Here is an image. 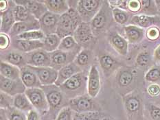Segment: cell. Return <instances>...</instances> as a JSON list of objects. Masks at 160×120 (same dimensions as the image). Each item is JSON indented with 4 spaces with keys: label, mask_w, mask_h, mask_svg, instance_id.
I'll return each instance as SVG.
<instances>
[{
    "label": "cell",
    "mask_w": 160,
    "mask_h": 120,
    "mask_svg": "<svg viewBox=\"0 0 160 120\" xmlns=\"http://www.w3.org/2000/svg\"><path fill=\"white\" fill-rule=\"evenodd\" d=\"M82 22L77 10L70 8L67 12L61 15L56 34L61 38L72 36L78 26Z\"/></svg>",
    "instance_id": "obj_1"
},
{
    "label": "cell",
    "mask_w": 160,
    "mask_h": 120,
    "mask_svg": "<svg viewBox=\"0 0 160 120\" xmlns=\"http://www.w3.org/2000/svg\"><path fill=\"white\" fill-rule=\"evenodd\" d=\"M25 57L27 65L29 66L36 67H50L51 59L50 53L47 52L43 49L34 50L27 53Z\"/></svg>",
    "instance_id": "obj_6"
},
{
    "label": "cell",
    "mask_w": 160,
    "mask_h": 120,
    "mask_svg": "<svg viewBox=\"0 0 160 120\" xmlns=\"http://www.w3.org/2000/svg\"><path fill=\"white\" fill-rule=\"evenodd\" d=\"M16 23L14 17L13 10L8 9L4 12H1V32L6 34L10 32L13 26Z\"/></svg>",
    "instance_id": "obj_21"
},
{
    "label": "cell",
    "mask_w": 160,
    "mask_h": 120,
    "mask_svg": "<svg viewBox=\"0 0 160 120\" xmlns=\"http://www.w3.org/2000/svg\"><path fill=\"white\" fill-rule=\"evenodd\" d=\"M42 89L46 94L50 109H55L62 104V94L61 89L57 85L42 86Z\"/></svg>",
    "instance_id": "obj_11"
},
{
    "label": "cell",
    "mask_w": 160,
    "mask_h": 120,
    "mask_svg": "<svg viewBox=\"0 0 160 120\" xmlns=\"http://www.w3.org/2000/svg\"><path fill=\"white\" fill-rule=\"evenodd\" d=\"M114 19L116 22L120 24H124L127 22L128 15V14L119 8H115L113 10Z\"/></svg>",
    "instance_id": "obj_36"
},
{
    "label": "cell",
    "mask_w": 160,
    "mask_h": 120,
    "mask_svg": "<svg viewBox=\"0 0 160 120\" xmlns=\"http://www.w3.org/2000/svg\"><path fill=\"white\" fill-rule=\"evenodd\" d=\"M75 120H100V114L98 111L83 113H76Z\"/></svg>",
    "instance_id": "obj_35"
},
{
    "label": "cell",
    "mask_w": 160,
    "mask_h": 120,
    "mask_svg": "<svg viewBox=\"0 0 160 120\" xmlns=\"http://www.w3.org/2000/svg\"><path fill=\"white\" fill-rule=\"evenodd\" d=\"M100 80L99 71L96 66L93 65L90 68L88 78V92L89 97L96 98L99 94Z\"/></svg>",
    "instance_id": "obj_12"
},
{
    "label": "cell",
    "mask_w": 160,
    "mask_h": 120,
    "mask_svg": "<svg viewBox=\"0 0 160 120\" xmlns=\"http://www.w3.org/2000/svg\"><path fill=\"white\" fill-rule=\"evenodd\" d=\"M78 54L77 52H69L59 50L51 52L50 53L51 59L50 67L57 71L60 70L61 68L74 62Z\"/></svg>",
    "instance_id": "obj_5"
},
{
    "label": "cell",
    "mask_w": 160,
    "mask_h": 120,
    "mask_svg": "<svg viewBox=\"0 0 160 120\" xmlns=\"http://www.w3.org/2000/svg\"><path fill=\"white\" fill-rule=\"evenodd\" d=\"M81 71V67H80L77 64H76L74 61L72 62V63L61 68L60 70H58V78L55 85L60 87L61 84L72 78L73 75Z\"/></svg>",
    "instance_id": "obj_14"
},
{
    "label": "cell",
    "mask_w": 160,
    "mask_h": 120,
    "mask_svg": "<svg viewBox=\"0 0 160 120\" xmlns=\"http://www.w3.org/2000/svg\"><path fill=\"white\" fill-rule=\"evenodd\" d=\"M25 94L29 99L33 107L39 112L44 113L48 111V108H50L46 94L42 89L26 88Z\"/></svg>",
    "instance_id": "obj_4"
},
{
    "label": "cell",
    "mask_w": 160,
    "mask_h": 120,
    "mask_svg": "<svg viewBox=\"0 0 160 120\" xmlns=\"http://www.w3.org/2000/svg\"><path fill=\"white\" fill-rule=\"evenodd\" d=\"M29 66V65H28ZM31 70L37 74L42 86L55 84L58 78V71L51 67H36L29 66Z\"/></svg>",
    "instance_id": "obj_7"
},
{
    "label": "cell",
    "mask_w": 160,
    "mask_h": 120,
    "mask_svg": "<svg viewBox=\"0 0 160 120\" xmlns=\"http://www.w3.org/2000/svg\"><path fill=\"white\" fill-rule=\"evenodd\" d=\"M73 36L80 46L89 43L93 39L91 25L89 23L82 22L76 30Z\"/></svg>",
    "instance_id": "obj_13"
},
{
    "label": "cell",
    "mask_w": 160,
    "mask_h": 120,
    "mask_svg": "<svg viewBox=\"0 0 160 120\" xmlns=\"http://www.w3.org/2000/svg\"><path fill=\"white\" fill-rule=\"evenodd\" d=\"M147 36L148 39H158L159 36V31L156 27H152V28L149 29L147 33Z\"/></svg>",
    "instance_id": "obj_49"
},
{
    "label": "cell",
    "mask_w": 160,
    "mask_h": 120,
    "mask_svg": "<svg viewBox=\"0 0 160 120\" xmlns=\"http://www.w3.org/2000/svg\"><path fill=\"white\" fill-rule=\"evenodd\" d=\"M148 94L152 96H156L160 94V87L158 84H152L148 88Z\"/></svg>",
    "instance_id": "obj_48"
},
{
    "label": "cell",
    "mask_w": 160,
    "mask_h": 120,
    "mask_svg": "<svg viewBox=\"0 0 160 120\" xmlns=\"http://www.w3.org/2000/svg\"><path fill=\"white\" fill-rule=\"evenodd\" d=\"M1 108H8L10 107H12V105H13L14 98H11V95L6 94L1 91Z\"/></svg>",
    "instance_id": "obj_40"
},
{
    "label": "cell",
    "mask_w": 160,
    "mask_h": 120,
    "mask_svg": "<svg viewBox=\"0 0 160 120\" xmlns=\"http://www.w3.org/2000/svg\"><path fill=\"white\" fill-rule=\"evenodd\" d=\"M116 61L109 55H103L100 58V65L102 70L105 71H109L113 67Z\"/></svg>",
    "instance_id": "obj_34"
},
{
    "label": "cell",
    "mask_w": 160,
    "mask_h": 120,
    "mask_svg": "<svg viewBox=\"0 0 160 120\" xmlns=\"http://www.w3.org/2000/svg\"><path fill=\"white\" fill-rule=\"evenodd\" d=\"M41 29L39 21L34 19L29 22H16L10 32L11 36H18L21 34L33 30H39Z\"/></svg>",
    "instance_id": "obj_15"
},
{
    "label": "cell",
    "mask_w": 160,
    "mask_h": 120,
    "mask_svg": "<svg viewBox=\"0 0 160 120\" xmlns=\"http://www.w3.org/2000/svg\"><path fill=\"white\" fill-rule=\"evenodd\" d=\"M81 46L78 44L73 36H66L61 39L60 46L58 47L59 50L69 51V52H80Z\"/></svg>",
    "instance_id": "obj_23"
},
{
    "label": "cell",
    "mask_w": 160,
    "mask_h": 120,
    "mask_svg": "<svg viewBox=\"0 0 160 120\" xmlns=\"http://www.w3.org/2000/svg\"><path fill=\"white\" fill-rule=\"evenodd\" d=\"M4 59L6 60V63H8L10 65H15V66L23 68L27 66V62L26 57H24L23 55L17 52H9L7 54Z\"/></svg>",
    "instance_id": "obj_28"
},
{
    "label": "cell",
    "mask_w": 160,
    "mask_h": 120,
    "mask_svg": "<svg viewBox=\"0 0 160 120\" xmlns=\"http://www.w3.org/2000/svg\"><path fill=\"white\" fill-rule=\"evenodd\" d=\"M10 39L9 36L6 34L1 33L0 35V48L1 50H5L9 46Z\"/></svg>",
    "instance_id": "obj_43"
},
{
    "label": "cell",
    "mask_w": 160,
    "mask_h": 120,
    "mask_svg": "<svg viewBox=\"0 0 160 120\" xmlns=\"http://www.w3.org/2000/svg\"><path fill=\"white\" fill-rule=\"evenodd\" d=\"M155 22V17L147 15H136L132 19V22L143 27H150Z\"/></svg>",
    "instance_id": "obj_32"
},
{
    "label": "cell",
    "mask_w": 160,
    "mask_h": 120,
    "mask_svg": "<svg viewBox=\"0 0 160 120\" xmlns=\"http://www.w3.org/2000/svg\"><path fill=\"white\" fill-rule=\"evenodd\" d=\"M0 70L1 75L6 78L13 80H18L21 79V70L15 65L2 61Z\"/></svg>",
    "instance_id": "obj_19"
},
{
    "label": "cell",
    "mask_w": 160,
    "mask_h": 120,
    "mask_svg": "<svg viewBox=\"0 0 160 120\" xmlns=\"http://www.w3.org/2000/svg\"><path fill=\"white\" fill-rule=\"evenodd\" d=\"M140 102L139 99L135 97L128 98L126 101V107L128 111L133 113L137 111L140 108Z\"/></svg>",
    "instance_id": "obj_39"
},
{
    "label": "cell",
    "mask_w": 160,
    "mask_h": 120,
    "mask_svg": "<svg viewBox=\"0 0 160 120\" xmlns=\"http://www.w3.org/2000/svg\"><path fill=\"white\" fill-rule=\"evenodd\" d=\"M13 46L17 50L23 52L29 53L31 51L40 50L43 47V41H28L15 39L13 41Z\"/></svg>",
    "instance_id": "obj_17"
},
{
    "label": "cell",
    "mask_w": 160,
    "mask_h": 120,
    "mask_svg": "<svg viewBox=\"0 0 160 120\" xmlns=\"http://www.w3.org/2000/svg\"><path fill=\"white\" fill-rule=\"evenodd\" d=\"M41 2L46 5L48 11L56 15H63L70 8L68 3V2L64 0H43Z\"/></svg>",
    "instance_id": "obj_18"
},
{
    "label": "cell",
    "mask_w": 160,
    "mask_h": 120,
    "mask_svg": "<svg viewBox=\"0 0 160 120\" xmlns=\"http://www.w3.org/2000/svg\"><path fill=\"white\" fill-rule=\"evenodd\" d=\"M155 2L152 1H141V4L142 6V11L145 12H150L151 11H153L154 5L152 3H154Z\"/></svg>",
    "instance_id": "obj_44"
},
{
    "label": "cell",
    "mask_w": 160,
    "mask_h": 120,
    "mask_svg": "<svg viewBox=\"0 0 160 120\" xmlns=\"http://www.w3.org/2000/svg\"><path fill=\"white\" fill-rule=\"evenodd\" d=\"M87 84V77L83 72L73 75L60 87L62 93L71 99L81 96L85 91Z\"/></svg>",
    "instance_id": "obj_2"
},
{
    "label": "cell",
    "mask_w": 160,
    "mask_h": 120,
    "mask_svg": "<svg viewBox=\"0 0 160 120\" xmlns=\"http://www.w3.org/2000/svg\"><path fill=\"white\" fill-rule=\"evenodd\" d=\"M155 56L156 59L160 60V46L157 48V50H155Z\"/></svg>",
    "instance_id": "obj_51"
},
{
    "label": "cell",
    "mask_w": 160,
    "mask_h": 120,
    "mask_svg": "<svg viewBox=\"0 0 160 120\" xmlns=\"http://www.w3.org/2000/svg\"><path fill=\"white\" fill-rule=\"evenodd\" d=\"M7 1H3V0H2L0 2V10L1 12H4L6 11V10L7 9V6H8V4H7Z\"/></svg>",
    "instance_id": "obj_50"
},
{
    "label": "cell",
    "mask_w": 160,
    "mask_h": 120,
    "mask_svg": "<svg viewBox=\"0 0 160 120\" xmlns=\"http://www.w3.org/2000/svg\"><path fill=\"white\" fill-rule=\"evenodd\" d=\"M155 3H158V6L159 7V8H160V1H155Z\"/></svg>",
    "instance_id": "obj_52"
},
{
    "label": "cell",
    "mask_w": 160,
    "mask_h": 120,
    "mask_svg": "<svg viewBox=\"0 0 160 120\" xmlns=\"http://www.w3.org/2000/svg\"><path fill=\"white\" fill-rule=\"evenodd\" d=\"M100 0H81L78 1L76 10L81 16L83 22L89 23L94 18L102 6Z\"/></svg>",
    "instance_id": "obj_3"
},
{
    "label": "cell",
    "mask_w": 160,
    "mask_h": 120,
    "mask_svg": "<svg viewBox=\"0 0 160 120\" xmlns=\"http://www.w3.org/2000/svg\"><path fill=\"white\" fill-rule=\"evenodd\" d=\"M45 34L41 30H33L21 34L16 36V39H22L28 41H41L43 40Z\"/></svg>",
    "instance_id": "obj_30"
},
{
    "label": "cell",
    "mask_w": 160,
    "mask_h": 120,
    "mask_svg": "<svg viewBox=\"0 0 160 120\" xmlns=\"http://www.w3.org/2000/svg\"><path fill=\"white\" fill-rule=\"evenodd\" d=\"M14 17H15L16 22H29L36 19L31 15L25 6H15L13 10Z\"/></svg>",
    "instance_id": "obj_26"
},
{
    "label": "cell",
    "mask_w": 160,
    "mask_h": 120,
    "mask_svg": "<svg viewBox=\"0 0 160 120\" xmlns=\"http://www.w3.org/2000/svg\"><path fill=\"white\" fill-rule=\"evenodd\" d=\"M0 88L1 91L11 96L25 93L26 89L21 79L18 80H13L3 77L2 75L0 77Z\"/></svg>",
    "instance_id": "obj_9"
},
{
    "label": "cell",
    "mask_w": 160,
    "mask_h": 120,
    "mask_svg": "<svg viewBox=\"0 0 160 120\" xmlns=\"http://www.w3.org/2000/svg\"><path fill=\"white\" fill-rule=\"evenodd\" d=\"M69 107L77 113L96 111L95 104L92 98L81 95L69 100Z\"/></svg>",
    "instance_id": "obj_8"
},
{
    "label": "cell",
    "mask_w": 160,
    "mask_h": 120,
    "mask_svg": "<svg viewBox=\"0 0 160 120\" xmlns=\"http://www.w3.org/2000/svg\"><path fill=\"white\" fill-rule=\"evenodd\" d=\"M21 80L27 88H40L42 87L37 74L28 65L21 69Z\"/></svg>",
    "instance_id": "obj_16"
},
{
    "label": "cell",
    "mask_w": 160,
    "mask_h": 120,
    "mask_svg": "<svg viewBox=\"0 0 160 120\" xmlns=\"http://www.w3.org/2000/svg\"><path fill=\"white\" fill-rule=\"evenodd\" d=\"M61 42V39L57 34H48L45 36L43 40V50L48 53L53 52L57 50Z\"/></svg>",
    "instance_id": "obj_22"
},
{
    "label": "cell",
    "mask_w": 160,
    "mask_h": 120,
    "mask_svg": "<svg viewBox=\"0 0 160 120\" xmlns=\"http://www.w3.org/2000/svg\"><path fill=\"white\" fill-rule=\"evenodd\" d=\"M128 3V8L131 10V11H138L141 8V1H129Z\"/></svg>",
    "instance_id": "obj_47"
},
{
    "label": "cell",
    "mask_w": 160,
    "mask_h": 120,
    "mask_svg": "<svg viewBox=\"0 0 160 120\" xmlns=\"http://www.w3.org/2000/svg\"><path fill=\"white\" fill-rule=\"evenodd\" d=\"M133 75L131 72L128 71H124L120 74L119 78H118V82L119 84L122 86V87H126L128 86L133 80Z\"/></svg>",
    "instance_id": "obj_37"
},
{
    "label": "cell",
    "mask_w": 160,
    "mask_h": 120,
    "mask_svg": "<svg viewBox=\"0 0 160 120\" xmlns=\"http://www.w3.org/2000/svg\"><path fill=\"white\" fill-rule=\"evenodd\" d=\"M107 15L104 8H101L91 22L92 30L99 31L103 29L107 23Z\"/></svg>",
    "instance_id": "obj_29"
},
{
    "label": "cell",
    "mask_w": 160,
    "mask_h": 120,
    "mask_svg": "<svg viewBox=\"0 0 160 120\" xmlns=\"http://www.w3.org/2000/svg\"><path fill=\"white\" fill-rule=\"evenodd\" d=\"M5 114L8 120H27L26 116L24 113L15 107L6 108Z\"/></svg>",
    "instance_id": "obj_33"
},
{
    "label": "cell",
    "mask_w": 160,
    "mask_h": 120,
    "mask_svg": "<svg viewBox=\"0 0 160 120\" xmlns=\"http://www.w3.org/2000/svg\"><path fill=\"white\" fill-rule=\"evenodd\" d=\"M146 80L149 82H155L160 78V70L157 68H153L146 74Z\"/></svg>",
    "instance_id": "obj_41"
},
{
    "label": "cell",
    "mask_w": 160,
    "mask_h": 120,
    "mask_svg": "<svg viewBox=\"0 0 160 120\" xmlns=\"http://www.w3.org/2000/svg\"><path fill=\"white\" fill-rule=\"evenodd\" d=\"M60 17L61 15L48 11L39 20L41 30L45 34V35L56 34Z\"/></svg>",
    "instance_id": "obj_10"
},
{
    "label": "cell",
    "mask_w": 160,
    "mask_h": 120,
    "mask_svg": "<svg viewBox=\"0 0 160 120\" xmlns=\"http://www.w3.org/2000/svg\"><path fill=\"white\" fill-rule=\"evenodd\" d=\"M127 37L131 43H137L140 41L144 35V31L139 27L128 26L124 27Z\"/></svg>",
    "instance_id": "obj_27"
},
{
    "label": "cell",
    "mask_w": 160,
    "mask_h": 120,
    "mask_svg": "<svg viewBox=\"0 0 160 120\" xmlns=\"http://www.w3.org/2000/svg\"><path fill=\"white\" fill-rule=\"evenodd\" d=\"M102 120H111V119H108V118H105V119H102Z\"/></svg>",
    "instance_id": "obj_53"
},
{
    "label": "cell",
    "mask_w": 160,
    "mask_h": 120,
    "mask_svg": "<svg viewBox=\"0 0 160 120\" xmlns=\"http://www.w3.org/2000/svg\"><path fill=\"white\" fill-rule=\"evenodd\" d=\"M27 120H40V115L35 109H32L27 113Z\"/></svg>",
    "instance_id": "obj_46"
},
{
    "label": "cell",
    "mask_w": 160,
    "mask_h": 120,
    "mask_svg": "<svg viewBox=\"0 0 160 120\" xmlns=\"http://www.w3.org/2000/svg\"><path fill=\"white\" fill-rule=\"evenodd\" d=\"M149 59H150V55L148 52H142L137 57V63L140 66H144L148 63Z\"/></svg>",
    "instance_id": "obj_42"
},
{
    "label": "cell",
    "mask_w": 160,
    "mask_h": 120,
    "mask_svg": "<svg viewBox=\"0 0 160 120\" xmlns=\"http://www.w3.org/2000/svg\"><path fill=\"white\" fill-rule=\"evenodd\" d=\"M111 44L118 53L122 55H126L128 50L127 41L123 37L118 34H113L110 39Z\"/></svg>",
    "instance_id": "obj_25"
},
{
    "label": "cell",
    "mask_w": 160,
    "mask_h": 120,
    "mask_svg": "<svg viewBox=\"0 0 160 120\" xmlns=\"http://www.w3.org/2000/svg\"><path fill=\"white\" fill-rule=\"evenodd\" d=\"M13 106L20 111H26L27 113L33 109V106L31 104L25 93L17 94L14 97Z\"/></svg>",
    "instance_id": "obj_24"
},
{
    "label": "cell",
    "mask_w": 160,
    "mask_h": 120,
    "mask_svg": "<svg viewBox=\"0 0 160 120\" xmlns=\"http://www.w3.org/2000/svg\"><path fill=\"white\" fill-rule=\"evenodd\" d=\"M92 52L89 50H83L80 51L76 56L74 63L77 64L80 67H85L88 65L91 60Z\"/></svg>",
    "instance_id": "obj_31"
},
{
    "label": "cell",
    "mask_w": 160,
    "mask_h": 120,
    "mask_svg": "<svg viewBox=\"0 0 160 120\" xmlns=\"http://www.w3.org/2000/svg\"><path fill=\"white\" fill-rule=\"evenodd\" d=\"M72 111L73 110L69 106L62 108L55 120H74Z\"/></svg>",
    "instance_id": "obj_38"
},
{
    "label": "cell",
    "mask_w": 160,
    "mask_h": 120,
    "mask_svg": "<svg viewBox=\"0 0 160 120\" xmlns=\"http://www.w3.org/2000/svg\"><path fill=\"white\" fill-rule=\"evenodd\" d=\"M150 114L153 120H160V108L157 106L151 105L150 109Z\"/></svg>",
    "instance_id": "obj_45"
},
{
    "label": "cell",
    "mask_w": 160,
    "mask_h": 120,
    "mask_svg": "<svg viewBox=\"0 0 160 120\" xmlns=\"http://www.w3.org/2000/svg\"><path fill=\"white\" fill-rule=\"evenodd\" d=\"M26 8L37 20H39L48 11L46 5L41 1H28Z\"/></svg>",
    "instance_id": "obj_20"
}]
</instances>
